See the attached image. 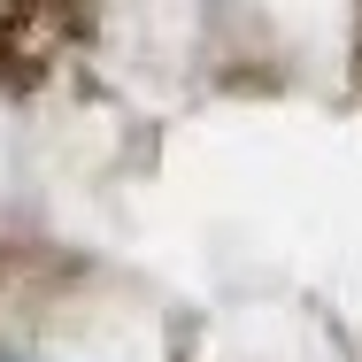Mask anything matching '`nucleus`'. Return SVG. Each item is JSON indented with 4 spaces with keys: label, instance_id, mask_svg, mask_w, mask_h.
I'll list each match as a JSON object with an SVG mask.
<instances>
[{
    "label": "nucleus",
    "instance_id": "1",
    "mask_svg": "<svg viewBox=\"0 0 362 362\" xmlns=\"http://www.w3.org/2000/svg\"><path fill=\"white\" fill-rule=\"evenodd\" d=\"M62 31V0H0V70H31Z\"/></svg>",
    "mask_w": 362,
    "mask_h": 362
}]
</instances>
